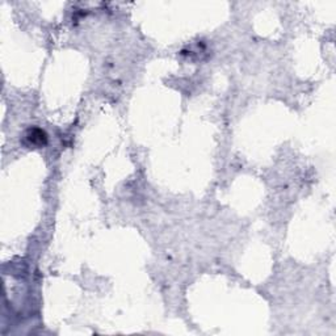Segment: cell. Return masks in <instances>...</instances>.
I'll return each mask as SVG.
<instances>
[{
	"label": "cell",
	"instance_id": "1",
	"mask_svg": "<svg viewBox=\"0 0 336 336\" xmlns=\"http://www.w3.org/2000/svg\"><path fill=\"white\" fill-rule=\"evenodd\" d=\"M25 137H27L28 143L32 145V146L42 147L48 143V135H46V133H45L42 129H38V128L29 129Z\"/></svg>",
	"mask_w": 336,
	"mask_h": 336
}]
</instances>
